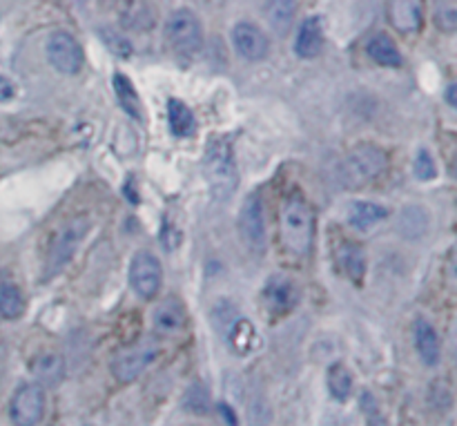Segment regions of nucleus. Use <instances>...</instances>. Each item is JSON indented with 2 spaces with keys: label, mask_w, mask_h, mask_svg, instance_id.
<instances>
[{
  "label": "nucleus",
  "mask_w": 457,
  "mask_h": 426,
  "mask_svg": "<svg viewBox=\"0 0 457 426\" xmlns=\"http://www.w3.org/2000/svg\"><path fill=\"white\" fill-rule=\"evenodd\" d=\"M386 217L388 210L384 205L373 204V201H355L348 210V223L357 230H370V228L386 221Z\"/></svg>",
  "instance_id": "nucleus-19"
},
{
  "label": "nucleus",
  "mask_w": 457,
  "mask_h": 426,
  "mask_svg": "<svg viewBox=\"0 0 457 426\" xmlns=\"http://www.w3.org/2000/svg\"><path fill=\"white\" fill-rule=\"evenodd\" d=\"M87 230H89V219L85 217H76L71 219L70 223L62 226V230L58 232L52 248H49L47 268H45V271H47V277H54L56 272H61L62 268L71 262V257L76 255V250H79L80 241L85 239Z\"/></svg>",
  "instance_id": "nucleus-7"
},
{
  "label": "nucleus",
  "mask_w": 457,
  "mask_h": 426,
  "mask_svg": "<svg viewBox=\"0 0 457 426\" xmlns=\"http://www.w3.org/2000/svg\"><path fill=\"white\" fill-rule=\"evenodd\" d=\"M297 16V0H270L268 3V22L277 36H288Z\"/></svg>",
  "instance_id": "nucleus-21"
},
{
  "label": "nucleus",
  "mask_w": 457,
  "mask_h": 426,
  "mask_svg": "<svg viewBox=\"0 0 457 426\" xmlns=\"http://www.w3.org/2000/svg\"><path fill=\"white\" fill-rule=\"evenodd\" d=\"M335 259H337L339 271H342L348 280L355 281V284H361L366 272V257L360 244H355V241H342V244L337 246Z\"/></svg>",
  "instance_id": "nucleus-17"
},
{
  "label": "nucleus",
  "mask_w": 457,
  "mask_h": 426,
  "mask_svg": "<svg viewBox=\"0 0 457 426\" xmlns=\"http://www.w3.org/2000/svg\"><path fill=\"white\" fill-rule=\"evenodd\" d=\"M47 58L61 74H79L83 70V47L67 31H54L47 40Z\"/></svg>",
  "instance_id": "nucleus-10"
},
{
  "label": "nucleus",
  "mask_w": 457,
  "mask_h": 426,
  "mask_svg": "<svg viewBox=\"0 0 457 426\" xmlns=\"http://www.w3.org/2000/svg\"><path fill=\"white\" fill-rule=\"evenodd\" d=\"M455 92H457V85H455V83H451V85H449V89H446V98H449V105H451V107H457Z\"/></svg>",
  "instance_id": "nucleus-34"
},
{
  "label": "nucleus",
  "mask_w": 457,
  "mask_h": 426,
  "mask_svg": "<svg viewBox=\"0 0 457 426\" xmlns=\"http://www.w3.org/2000/svg\"><path fill=\"white\" fill-rule=\"evenodd\" d=\"M120 22L128 29L145 31L154 25V12L145 0H125L123 7H120Z\"/></svg>",
  "instance_id": "nucleus-22"
},
{
  "label": "nucleus",
  "mask_w": 457,
  "mask_h": 426,
  "mask_svg": "<svg viewBox=\"0 0 457 426\" xmlns=\"http://www.w3.org/2000/svg\"><path fill=\"white\" fill-rule=\"evenodd\" d=\"M366 426H388L386 418L379 413V409L375 405L366 411Z\"/></svg>",
  "instance_id": "nucleus-32"
},
{
  "label": "nucleus",
  "mask_w": 457,
  "mask_h": 426,
  "mask_svg": "<svg viewBox=\"0 0 457 426\" xmlns=\"http://www.w3.org/2000/svg\"><path fill=\"white\" fill-rule=\"evenodd\" d=\"M217 411H219V418H221L223 426H239V418H237L235 409H232L230 405L221 402V405H217Z\"/></svg>",
  "instance_id": "nucleus-31"
},
{
  "label": "nucleus",
  "mask_w": 457,
  "mask_h": 426,
  "mask_svg": "<svg viewBox=\"0 0 457 426\" xmlns=\"http://www.w3.org/2000/svg\"><path fill=\"white\" fill-rule=\"evenodd\" d=\"M47 397L40 384H22L9 400V420L13 426H38L45 418Z\"/></svg>",
  "instance_id": "nucleus-6"
},
{
  "label": "nucleus",
  "mask_w": 457,
  "mask_h": 426,
  "mask_svg": "<svg viewBox=\"0 0 457 426\" xmlns=\"http://www.w3.org/2000/svg\"><path fill=\"white\" fill-rule=\"evenodd\" d=\"M114 94L116 98H119L120 107H123L132 119H141V98H138L137 89H134L132 80H129L128 76H114Z\"/></svg>",
  "instance_id": "nucleus-26"
},
{
  "label": "nucleus",
  "mask_w": 457,
  "mask_h": 426,
  "mask_svg": "<svg viewBox=\"0 0 457 426\" xmlns=\"http://www.w3.org/2000/svg\"><path fill=\"white\" fill-rule=\"evenodd\" d=\"M366 54L382 67H400L402 54L397 49L395 40L388 38L386 34H373L366 43Z\"/></svg>",
  "instance_id": "nucleus-20"
},
{
  "label": "nucleus",
  "mask_w": 457,
  "mask_h": 426,
  "mask_svg": "<svg viewBox=\"0 0 457 426\" xmlns=\"http://www.w3.org/2000/svg\"><path fill=\"white\" fill-rule=\"evenodd\" d=\"M152 322L159 335H174L186 324V311L177 299H165L152 313Z\"/></svg>",
  "instance_id": "nucleus-18"
},
{
  "label": "nucleus",
  "mask_w": 457,
  "mask_h": 426,
  "mask_svg": "<svg viewBox=\"0 0 457 426\" xmlns=\"http://www.w3.org/2000/svg\"><path fill=\"white\" fill-rule=\"evenodd\" d=\"M183 409L187 413L195 415H208L210 413V391L205 384L192 382L186 388V396H183Z\"/></svg>",
  "instance_id": "nucleus-27"
},
{
  "label": "nucleus",
  "mask_w": 457,
  "mask_h": 426,
  "mask_svg": "<svg viewBox=\"0 0 457 426\" xmlns=\"http://www.w3.org/2000/svg\"><path fill=\"white\" fill-rule=\"evenodd\" d=\"M263 302L272 315H286L299 304V288L290 277L275 275L266 281Z\"/></svg>",
  "instance_id": "nucleus-12"
},
{
  "label": "nucleus",
  "mask_w": 457,
  "mask_h": 426,
  "mask_svg": "<svg viewBox=\"0 0 457 426\" xmlns=\"http://www.w3.org/2000/svg\"><path fill=\"white\" fill-rule=\"evenodd\" d=\"M239 232L250 253H266V219H263V201L257 192L245 196L239 210Z\"/></svg>",
  "instance_id": "nucleus-8"
},
{
  "label": "nucleus",
  "mask_w": 457,
  "mask_h": 426,
  "mask_svg": "<svg viewBox=\"0 0 457 426\" xmlns=\"http://www.w3.org/2000/svg\"><path fill=\"white\" fill-rule=\"evenodd\" d=\"M400 226H402V235H406V237L424 235L428 228L427 210L418 208V205H411V208H406L404 213H402Z\"/></svg>",
  "instance_id": "nucleus-28"
},
{
  "label": "nucleus",
  "mask_w": 457,
  "mask_h": 426,
  "mask_svg": "<svg viewBox=\"0 0 457 426\" xmlns=\"http://www.w3.org/2000/svg\"><path fill=\"white\" fill-rule=\"evenodd\" d=\"M25 313V297H22L21 288L12 281H3L0 284V315L4 320H18Z\"/></svg>",
  "instance_id": "nucleus-25"
},
{
  "label": "nucleus",
  "mask_w": 457,
  "mask_h": 426,
  "mask_svg": "<svg viewBox=\"0 0 457 426\" xmlns=\"http://www.w3.org/2000/svg\"><path fill=\"white\" fill-rule=\"evenodd\" d=\"M161 344L156 338H141L137 342L120 348L112 360V375L119 384H132L150 369L152 362L159 357Z\"/></svg>",
  "instance_id": "nucleus-4"
},
{
  "label": "nucleus",
  "mask_w": 457,
  "mask_h": 426,
  "mask_svg": "<svg viewBox=\"0 0 457 426\" xmlns=\"http://www.w3.org/2000/svg\"><path fill=\"white\" fill-rule=\"evenodd\" d=\"M326 382H328V393H330V397H333V400H337V402L351 400L353 387H355V380H353L351 369H348L346 364L337 362V364L330 366Z\"/></svg>",
  "instance_id": "nucleus-24"
},
{
  "label": "nucleus",
  "mask_w": 457,
  "mask_h": 426,
  "mask_svg": "<svg viewBox=\"0 0 457 426\" xmlns=\"http://www.w3.org/2000/svg\"><path fill=\"white\" fill-rule=\"evenodd\" d=\"M36 384L43 388H56L65 380V360L58 353H40L29 364Z\"/></svg>",
  "instance_id": "nucleus-15"
},
{
  "label": "nucleus",
  "mask_w": 457,
  "mask_h": 426,
  "mask_svg": "<svg viewBox=\"0 0 457 426\" xmlns=\"http://www.w3.org/2000/svg\"><path fill=\"white\" fill-rule=\"evenodd\" d=\"M13 94H16V88L9 79L0 76V101H12Z\"/></svg>",
  "instance_id": "nucleus-33"
},
{
  "label": "nucleus",
  "mask_w": 457,
  "mask_h": 426,
  "mask_svg": "<svg viewBox=\"0 0 457 426\" xmlns=\"http://www.w3.org/2000/svg\"><path fill=\"white\" fill-rule=\"evenodd\" d=\"M415 174H418L420 181H431V179L437 177V165L428 150L418 152V159H415Z\"/></svg>",
  "instance_id": "nucleus-30"
},
{
  "label": "nucleus",
  "mask_w": 457,
  "mask_h": 426,
  "mask_svg": "<svg viewBox=\"0 0 457 426\" xmlns=\"http://www.w3.org/2000/svg\"><path fill=\"white\" fill-rule=\"evenodd\" d=\"M204 177L214 199L223 201L235 195L237 186H239V172H237L235 152L226 137L212 138L205 147Z\"/></svg>",
  "instance_id": "nucleus-2"
},
{
  "label": "nucleus",
  "mask_w": 457,
  "mask_h": 426,
  "mask_svg": "<svg viewBox=\"0 0 457 426\" xmlns=\"http://www.w3.org/2000/svg\"><path fill=\"white\" fill-rule=\"evenodd\" d=\"M386 12L400 34H418L424 27V0H388Z\"/></svg>",
  "instance_id": "nucleus-13"
},
{
  "label": "nucleus",
  "mask_w": 457,
  "mask_h": 426,
  "mask_svg": "<svg viewBox=\"0 0 457 426\" xmlns=\"http://www.w3.org/2000/svg\"><path fill=\"white\" fill-rule=\"evenodd\" d=\"M168 123L174 137H192L196 129V119L190 107L179 98L168 103Z\"/></svg>",
  "instance_id": "nucleus-23"
},
{
  "label": "nucleus",
  "mask_w": 457,
  "mask_h": 426,
  "mask_svg": "<svg viewBox=\"0 0 457 426\" xmlns=\"http://www.w3.org/2000/svg\"><path fill=\"white\" fill-rule=\"evenodd\" d=\"M129 284L138 297L154 299L163 284V268H161L159 259L145 250L134 255L132 266H129Z\"/></svg>",
  "instance_id": "nucleus-9"
},
{
  "label": "nucleus",
  "mask_w": 457,
  "mask_h": 426,
  "mask_svg": "<svg viewBox=\"0 0 457 426\" xmlns=\"http://www.w3.org/2000/svg\"><path fill=\"white\" fill-rule=\"evenodd\" d=\"M165 38L179 56H195L204 47V29L190 9H177L165 22Z\"/></svg>",
  "instance_id": "nucleus-5"
},
{
  "label": "nucleus",
  "mask_w": 457,
  "mask_h": 426,
  "mask_svg": "<svg viewBox=\"0 0 457 426\" xmlns=\"http://www.w3.org/2000/svg\"><path fill=\"white\" fill-rule=\"evenodd\" d=\"M415 338V351H418L420 360L424 366H437L442 360V339L437 335V330L428 324L427 320L415 322L413 329Z\"/></svg>",
  "instance_id": "nucleus-14"
},
{
  "label": "nucleus",
  "mask_w": 457,
  "mask_h": 426,
  "mask_svg": "<svg viewBox=\"0 0 457 426\" xmlns=\"http://www.w3.org/2000/svg\"><path fill=\"white\" fill-rule=\"evenodd\" d=\"M232 45L241 58L253 63L263 61L270 52L268 36L253 22H237L235 29H232Z\"/></svg>",
  "instance_id": "nucleus-11"
},
{
  "label": "nucleus",
  "mask_w": 457,
  "mask_h": 426,
  "mask_svg": "<svg viewBox=\"0 0 457 426\" xmlns=\"http://www.w3.org/2000/svg\"><path fill=\"white\" fill-rule=\"evenodd\" d=\"M315 210L303 196L293 195L281 208V244L290 255L306 257L315 241Z\"/></svg>",
  "instance_id": "nucleus-1"
},
{
  "label": "nucleus",
  "mask_w": 457,
  "mask_h": 426,
  "mask_svg": "<svg viewBox=\"0 0 457 426\" xmlns=\"http://www.w3.org/2000/svg\"><path fill=\"white\" fill-rule=\"evenodd\" d=\"M388 168V155L373 143H360L344 156L339 165V179L351 190L369 186L375 179L382 177Z\"/></svg>",
  "instance_id": "nucleus-3"
},
{
  "label": "nucleus",
  "mask_w": 457,
  "mask_h": 426,
  "mask_svg": "<svg viewBox=\"0 0 457 426\" xmlns=\"http://www.w3.org/2000/svg\"><path fill=\"white\" fill-rule=\"evenodd\" d=\"M324 47V29H321V21L317 16L306 18L297 31V40H295V52L299 58H315L321 54Z\"/></svg>",
  "instance_id": "nucleus-16"
},
{
  "label": "nucleus",
  "mask_w": 457,
  "mask_h": 426,
  "mask_svg": "<svg viewBox=\"0 0 457 426\" xmlns=\"http://www.w3.org/2000/svg\"><path fill=\"white\" fill-rule=\"evenodd\" d=\"M436 25L446 34H453L457 29V9L453 0H442L436 9Z\"/></svg>",
  "instance_id": "nucleus-29"
}]
</instances>
